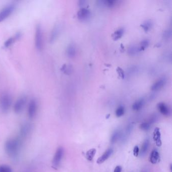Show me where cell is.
Returning <instances> with one entry per match:
<instances>
[{"mask_svg": "<svg viewBox=\"0 0 172 172\" xmlns=\"http://www.w3.org/2000/svg\"><path fill=\"white\" fill-rule=\"evenodd\" d=\"M21 148V141L17 138L8 139L6 142L5 148L6 153L9 156H16Z\"/></svg>", "mask_w": 172, "mask_h": 172, "instance_id": "cell-1", "label": "cell"}, {"mask_svg": "<svg viewBox=\"0 0 172 172\" xmlns=\"http://www.w3.org/2000/svg\"><path fill=\"white\" fill-rule=\"evenodd\" d=\"M12 103V97L8 93H4L0 97V108L4 113H6L10 109Z\"/></svg>", "mask_w": 172, "mask_h": 172, "instance_id": "cell-2", "label": "cell"}, {"mask_svg": "<svg viewBox=\"0 0 172 172\" xmlns=\"http://www.w3.org/2000/svg\"><path fill=\"white\" fill-rule=\"evenodd\" d=\"M35 45L37 50H42L44 46L43 32H42V26L40 24L37 25L35 28Z\"/></svg>", "mask_w": 172, "mask_h": 172, "instance_id": "cell-3", "label": "cell"}, {"mask_svg": "<svg viewBox=\"0 0 172 172\" xmlns=\"http://www.w3.org/2000/svg\"><path fill=\"white\" fill-rule=\"evenodd\" d=\"M16 9V5L14 4H9L6 6L0 12V22H3L12 14Z\"/></svg>", "mask_w": 172, "mask_h": 172, "instance_id": "cell-4", "label": "cell"}, {"mask_svg": "<svg viewBox=\"0 0 172 172\" xmlns=\"http://www.w3.org/2000/svg\"><path fill=\"white\" fill-rule=\"evenodd\" d=\"M27 101V99L25 96H21L16 101L14 104V112L16 114H19L22 111L24 108L25 105Z\"/></svg>", "mask_w": 172, "mask_h": 172, "instance_id": "cell-5", "label": "cell"}, {"mask_svg": "<svg viewBox=\"0 0 172 172\" xmlns=\"http://www.w3.org/2000/svg\"><path fill=\"white\" fill-rule=\"evenodd\" d=\"M64 155V150L62 147L58 148L56 150V153L54 155V158L53 160V164L54 167H57L59 165Z\"/></svg>", "mask_w": 172, "mask_h": 172, "instance_id": "cell-6", "label": "cell"}, {"mask_svg": "<svg viewBox=\"0 0 172 172\" xmlns=\"http://www.w3.org/2000/svg\"><path fill=\"white\" fill-rule=\"evenodd\" d=\"M32 129V126L30 123H25L20 129V134L22 137H26L30 134Z\"/></svg>", "mask_w": 172, "mask_h": 172, "instance_id": "cell-7", "label": "cell"}, {"mask_svg": "<svg viewBox=\"0 0 172 172\" xmlns=\"http://www.w3.org/2000/svg\"><path fill=\"white\" fill-rule=\"evenodd\" d=\"M37 111V104L35 99H31L28 105V116L29 118L32 119L36 115Z\"/></svg>", "mask_w": 172, "mask_h": 172, "instance_id": "cell-8", "label": "cell"}, {"mask_svg": "<svg viewBox=\"0 0 172 172\" xmlns=\"http://www.w3.org/2000/svg\"><path fill=\"white\" fill-rule=\"evenodd\" d=\"M78 19L81 21L87 20L90 18L91 12L89 9L81 8L78 11L77 13Z\"/></svg>", "mask_w": 172, "mask_h": 172, "instance_id": "cell-9", "label": "cell"}, {"mask_svg": "<svg viewBox=\"0 0 172 172\" xmlns=\"http://www.w3.org/2000/svg\"><path fill=\"white\" fill-rule=\"evenodd\" d=\"M153 138L156 144V146L160 147L162 145L161 140V134L160 132V129L158 127H156L154 130L153 133Z\"/></svg>", "mask_w": 172, "mask_h": 172, "instance_id": "cell-10", "label": "cell"}, {"mask_svg": "<svg viewBox=\"0 0 172 172\" xmlns=\"http://www.w3.org/2000/svg\"><path fill=\"white\" fill-rule=\"evenodd\" d=\"M113 153V149H112V148L108 149V150H107L106 151H105V153L101 157L98 158L96 163L98 164H101L103 163H104L106 160L109 158L110 156H111Z\"/></svg>", "mask_w": 172, "mask_h": 172, "instance_id": "cell-11", "label": "cell"}, {"mask_svg": "<svg viewBox=\"0 0 172 172\" xmlns=\"http://www.w3.org/2000/svg\"><path fill=\"white\" fill-rule=\"evenodd\" d=\"M160 156L159 153L156 150L151 151L150 156V161L153 164H156L160 162Z\"/></svg>", "mask_w": 172, "mask_h": 172, "instance_id": "cell-12", "label": "cell"}, {"mask_svg": "<svg viewBox=\"0 0 172 172\" xmlns=\"http://www.w3.org/2000/svg\"><path fill=\"white\" fill-rule=\"evenodd\" d=\"M166 79L165 78H161L157 81L155 82L151 86L152 91H157L162 89L166 83Z\"/></svg>", "mask_w": 172, "mask_h": 172, "instance_id": "cell-13", "label": "cell"}, {"mask_svg": "<svg viewBox=\"0 0 172 172\" xmlns=\"http://www.w3.org/2000/svg\"><path fill=\"white\" fill-rule=\"evenodd\" d=\"M60 30V26L58 25H56V26H54L50 33V42H54L57 39L58 35H59Z\"/></svg>", "mask_w": 172, "mask_h": 172, "instance_id": "cell-14", "label": "cell"}, {"mask_svg": "<svg viewBox=\"0 0 172 172\" xmlns=\"http://www.w3.org/2000/svg\"><path fill=\"white\" fill-rule=\"evenodd\" d=\"M158 109L162 114L165 116H168L170 114V110L169 107L164 103H160L158 104Z\"/></svg>", "mask_w": 172, "mask_h": 172, "instance_id": "cell-15", "label": "cell"}, {"mask_svg": "<svg viewBox=\"0 0 172 172\" xmlns=\"http://www.w3.org/2000/svg\"><path fill=\"white\" fill-rule=\"evenodd\" d=\"M67 55L68 57L70 58H73L75 57L76 53V47L75 45L72 44L69 45H68L67 48Z\"/></svg>", "mask_w": 172, "mask_h": 172, "instance_id": "cell-16", "label": "cell"}, {"mask_svg": "<svg viewBox=\"0 0 172 172\" xmlns=\"http://www.w3.org/2000/svg\"><path fill=\"white\" fill-rule=\"evenodd\" d=\"M149 146H150V141L148 139H146L144 141V142L142 145V147H141V151L140 152V155L141 156H144V155L146 154L148 150Z\"/></svg>", "mask_w": 172, "mask_h": 172, "instance_id": "cell-17", "label": "cell"}, {"mask_svg": "<svg viewBox=\"0 0 172 172\" xmlns=\"http://www.w3.org/2000/svg\"><path fill=\"white\" fill-rule=\"evenodd\" d=\"M96 150L95 148H91V149L89 150L85 154V156H86V159L89 160V161L92 160L93 158L94 157V155H96Z\"/></svg>", "mask_w": 172, "mask_h": 172, "instance_id": "cell-18", "label": "cell"}, {"mask_svg": "<svg viewBox=\"0 0 172 172\" xmlns=\"http://www.w3.org/2000/svg\"><path fill=\"white\" fill-rule=\"evenodd\" d=\"M144 100L143 99H139L138 101H136L134 103V104L132 106V109L134 111H138L142 108L143 106L144 105Z\"/></svg>", "mask_w": 172, "mask_h": 172, "instance_id": "cell-19", "label": "cell"}, {"mask_svg": "<svg viewBox=\"0 0 172 172\" xmlns=\"http://www.w3.org/2000/svg\"><path fill=\"white\" fill-rule=\"evenodd\" d=\"M139 50V48H138L135 45H131V47H129L128 50V52L129 55H130L131 56H133L137 54Z\"/></svg>", "mask_w": 172, "mask_h": 172, "instance_id": "cell-20", "label": "cell"}, {"mask_svg": "<svg viewBox=\"0 0 172 172\" xmlns=\"http://www.w3.org/2000/svg\"><path fill=\"white\" fill-rule=\"evenodd\" d=\"M124 33V30L122 28H120L117 30V31H115L114 33V40H117L120 37H121Z\"/></svg>", "mask_w": 172, "mask_h": 172, "instance_id": "cell-21", "label": "cell"}, {"mask_svg": "<svg viewBox=\"0 0 172 172\" xmlns=\"http://www.w3.org/2000/svg\"><path fill=\"white\" fill-rule=\"evenodd\" d=\"M120 135L121 134H120V132L119 131H115L111 136V143H114L116 142L120 137Z\"/></svg>", "mask_w": 172, "mask_h": 172, "instance_id": "cell-22", "label": "cell"}, {"mask_svg": "<svg viewBox=\"0 0 172 172\" xmlns=\"http://www.w3.org/2000/svg\"><path fill=\"white\" fill-rule=\"evenodd\" d=\"M151 124L148 122H144L140 125V128L143 131H148L150 128Z\"/></svg>", "mask_w": 172, "mask_h": 172, "instance_id": "cell-23", "label": "cell"}, {"mask_svg": "<svg viewBox=\"0 0 172 172\" xmlns=\"http://www.w3.org/2000/svg\"><path fill=\"white\" fill-rule=\"evenodd\" d=\"M124 112H125V109L123 107H119L116 111V115L117 117H120L124 114Z\"/></svg>", "mask_w": 172, "mask_h": 172, "instance_id": "cell-24", "label": "cell"}, {"mask_svg": "<svg viewBox=\"0 0 172 172\" xmlns=\"http://www.w3.org/2000/svg\"><path fill=\"white\" fill-rule=\"evenodd\" d=\"M151 26H152V23L151 21H146L142 25L143 28L145 30V31H148V30H150V28H151Z\"/></svg>", "mask_w": 172, "mask_h": 172, "instance_id": "cell-25", "label": "cell"}, {"mask_svg": "<svg viewBox=\"0 0 172 172\" xmlns=\"http://www.w3.org/2000/svg\"><path fill=\"white\" fill-rule=\"evenodd\" d=\"M0 172H12L10 167L7 165L0 166Z\"/></svg>", "mask_w": 172, "mask_h": 172, "instance_id": "cell-26", "label": "cell"}, {"mask_svg": "<svg viewBox=\"0 0 172 172\" xmlns=\"http://www.w3.org/2000/svg\"><path fill=\"white\" fill-rule=\"evenodd\" d=\"M15 41V40L14 37H10L6 41L5 44H4V45L6 47H10L11 45L14 43Z\"/></svg>", "mask_w": 172, "mask_h": 172, "instance_id": "cell-27", "label": "cell"}, {"mask_svg": "<svg viewBox=\"0 0 172 172\" xmlns=\"http://www.w3.org/2000/svg\"><path fill=\"white\" fill-rule=\"evenodd\" d=\"M63 69H62V70L65 73H66V74H69L72 72V68L70 66H67L66 65H64V66L63 67Z\"/></svg>", "mask_w": 172, "mask_h": 172, "instance_id": "cell-28", "label": "cell"}, {"mask_svg": "<svg viewBox=\"0 0 172 172\" xmlns=\"http://www.w3.org/2000/svg\"><path fill=\"white\" fill-rule=\"evenodd\" d=\"M149 44V42L148 40H143L142 42H141L140 47L139 48V50H144L145 48H146V47H148Z\"/></svg>", "mask_w": 172, "mask_h": 172, "instance_id": "cell-29", "label": "cell"}, {"mask_svg": "<svg viewBox=\"0 0 172 172\" xmlns=\"http://www.w3.org/2000/svg\"><path fill=\"white\" fill-rule=\"evenodd\" d=\"M163 37L165 39H169L171 37V30H167L164 32Z\"/></svg>", "mask_w": 172, "mask_h": 172, "instance_id": "cell-30", "label": "cell"}, {"mask_svg": "<svg viewBox=\"0 0 172 172\" xmlns=\"http://www.w3.org/2000/svg\"><path fill=\"white\" fill-rule=\"evenodd\" d=\"M139 153V148H138V146H135L133 149V155H134V156L137 157V156H138Z\"/></svg>", "mask_w": 172, "mask_h": 172, "instance_id": "cell-31", "label": "cell"}, {"mask_svg": "<svg viewBox=\"0 0 172 172\" xmlns=\"http://www.w3.org/2000/svg\"><path fill=\"white\" fill-rule=\"evenodd\" d=\"M117 72L118 73L119 75L121 77L123 78L124 77V72L123 70H122V69L120 68H118L117 69Z\"/></svg>", "mask_w": 172, "mask_h": 172, "instance_id": "cell-32", "label": "cell"}, {"mask_svg": "<svg viewBox=\"0 0 172 172\" xmlns=\"http://www.w3.org/2000/svg\"><path fill=\"white\" fill-rule=\"evenodd\" d=\"M121 171H122V167L120 166H117L114 169V172H121Z\"/></svg>", "mask_w": 172, "mask_h": 172, "instance_id": "cell-33", "label": "cell"}, {"mask_svg": "<svg viewBox=\"0 0 172 172\" xmlns=\"http://www.w3.org/2000/svg\"><path fill=\"white\" fill-rule=\"evenodd\" d=\"M21 37V33L20 32H18V33H16L15 35V36L14 37V39L15 40H19V38H20Z\"/></svg>", "mask_w": 172, "mask_h": 172, "instance_id": "cell-34", "label": "cell"}, {"mask_svg": "<svg viewBox=\"0 0 172 172\" xmlns=\"http://www.w3.org/2000/svg\"><path fill=\"white\" fill-rule=\"evenodd\" d=\"M85 1H80V2H79V3L80 4H79V5L80 6H83L85 5L84 4H85Z\"/></svg>", "mask_w": 172, "mask_h": 172, "instance_id": "cell-35", "label": "cell"}, {"mask_svg": "<svg viewBox=\"0 0 172 172\" xmlns=\"http://www.w3.org/2000/svg\"><path fill=\"white\" fill-rule=\"evenodd\" d=\"M142 172H148V171L144 170V171H142Z\"/></svg>", "mask_w": 172, "mask_h": 172, "instance_id": "cell-36", "label": "cell"}]
</instances>
